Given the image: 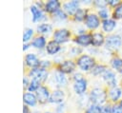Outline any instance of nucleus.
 Wrapping results in <instances>:
<instances>
[{"mask_svg": "<svg viewBox=\"0 0 122 113\" xmlns=\"http://www.w3.org/2000/svg\"><path fill=\"white\" fill-rule=\"evenodd\" d=\"M106 98H107V94L103 89L100 88H94L92 90L91 95H90V99L92 101V103H93L96 105L102 104L106 102Z\"/></svg>", "mask_w": 122, "mask_h": 113, "instance_id": "obj_1", "label": "nucleus"}, {"mask_svg": "<svg viewBox=\"0 0 122 113\" xmlns=\"http://www.w3.org/2000/svg\"><path fill=\"white\" fill-rule=\"evenodd\" d=\"M77 64L82 70H90L94 66V60L89 55H82L78 60Z\"/></svg>", "mask_w": 122, "mask_h": 113, "instance_id": "obj_2", "label": "nucleus"}, {"mask_svg": "<svg viewBox=\"0 0 122 113\" xmlns=\"http://www.w3.org/2000/svg\"><path fill=\"white\" fill-rule=\"evenodd\" d=\"M121 44H122V41H121V38L118 35H111L106 40L107 48H110V49L119 48Z\"/></svg>", "mask_w": 122, "mask_h": 113, "instance_id": "obj_3", "label": "nucleus"}, {"mask_svg": "<svg viewBox=\"0 0 122 113\" xmlns=\"http://www.w3.org/2000/svg\"><path fill=\"white\" fill-rule=\"evenodd\" d=\"M30 75L34 79V80H37L39 82L41 81H45L47 79V76H48V72L45 68H42V67H36V68H33L30 70Z\"/></svg>", "mask_w": 122, "mask_h": 113, "instance_id": "obj_4", "label": "nucleus"}, {"mask_svg": "<svg viewBox=\"0 0 122 113\" xmlns=\"http://www.w3.org/2000/svg\"><path fill=\"white\" fill-rule=\"evenodd\" d=\"M70 35H71V33H70V31H69L68 29H65V28H63V29H58V30H56V31L54 32V34H53V39H54V41L57 42L58 44H59V43H64V42L68 41Z\"/></svg>", "mask_w": 122, "mask_h": 113, "instance_id": "obj_5", "label": "nucleus"}, {"mask_svg": "<svg viewBox=\"0 0 122 113\" xmlns=\"http://www.w3.org/2000/svg\"><path fill=\"white\" fill-rule=\"evenodd\" d=\"M36 98L39 103L44 104L46 103L50 98H49V91L45 86H40L38 90L36 91Z\"/></svg>", "mask_w": 122, "mask_h": 113, "instance_id": "obj_6", "label": "nucleus"}, {"mask_svg": "<svg viewBox=\"0 0 122 113\" xmlns=\"http://www.w3.org/2000/svg\"><path fill=\"white\" fill-rule=\"evenodd\" d=\"M25 62L26 64L30 66V67H34L36 68L38 66H40V61L38 60V58L33 54V53H29L26 55L25 57Z\"/></svg>", "mask_w": 122, "mask_h": 113, "instance_id": "obj_7", "label": "nucleus"}, {"mask_svg": "<svg viewBox=\"0 0 122 113\" xmlns=\"http://www.w3.org/2000/svg\"><path fill=\"white\" fill-rule=\"evenodd\" d=\"M85 22H86V26L90 28H95L99 26V19L95 14L87 15Z\"/></svg>", "mask_w": 122, "mask_h": 113, "instance_id": "obj_8", "label": "nucleus"}, {"mask_svg": "<svg viewBox=\"0 0 122 113\" xmlns=\"http://www.w3.org/2000/svg\"><path fill=\"white\" fill-rule=\"evenodd\" d=\"M74 63L71 61H65L64 63L60 64L59 71L62 73H71L74 69Z\"/></svg>", "mask_w": 122, "mask_h": 113, "instance_id": "obj_9", "label": "nucleus"}, {"mask_svg": "<svg viewBox=\"0 0 122 113\" xmlns=\"http://www.w3.org/2000/svg\"><path fill=\"white\" fill-rule=\"evenodd\" d=\"M59 8H60V3L58 0H51L47 2L45 5V10L48 12L55 13L57 10H59Z\"/></svg>", "mask_w": 122, "mask_h": 113, "instance_id": "obj_10", "label": "nucleus"}, {"mask_svg": "<svg viewBox=\"0 0 122 113\" xmlns=\"http://www.w3.org/2000/svg\"><path fill=\"white\" fill-rule=\"evenodd\" d=\"M103 78L104 80L111 85V86H113L115 87V85H116V79H115V75L112 71L111 70H106L104 73H103Z\"/></svg>", "mask_w": 122, "mask_h": 113, "instance_id": "obj_11", "label": "nucleus"}, {"mask_svg": "<svg viewBox=\"0 0 122 113\" xmlns=\"http://www.w3.org/2000/svg\"><path fill=\"white\" fill-rule=\"evenodd\" d=\"M73 89L77 94L84 93L87 89V81L85 79L80 80V81H76L73 85Z\"/></svg>", "mask_w": 122, "mask_h": 113, "instance_id": "obj_12", "label": "nucleus"}, {"mask_svg": "<svg viewBox=\"0 0 122 113\" xmlns=\"http://www.w3.org/2000/svg\"><path fill=\"white\" fill-rule=\"evenodd\" d=\"M74 42H76L77 44H79L81 46H88V45L92 44V35L81 34L74 39Z\"/></svg>", "mask_w": 122, "mask_h": 113, "instance_id": "obj_13", "label": "nucleus"}, {"mask_svg": "<svg viewBox=\"0 0 122 113\" xmlns=\"http://www.w3.org/2000/svg\"><path fill=\"white\" fill-rule=\"evenodd\" d=\"M64 9H65V10H66L69 14H71V15L75 14V12H76L77 9H78V2H77V1H71V2H68V3H66V4L64 5Z\"/></svg>", "mask_w": 122, "mask_h": 113, "instance_id": "obj_14", "label": "nucleus"}, {"mask_svg": "<svg viewBox=\"0 0 122 113\" xmlns=\"http://www.w3.org/2000/svg\"><path fill=\"white\" fill-rule=\"evenodd\" d=\"M30 12L32 14V21L36 22L39 20L44 19V14L40 9H38L36 6H31L30 7Z\"/></svg>", "mask_w": 122, "mask_h": 113, "instance_id": "obj_15", "label": "nucleus"}, {"mask_svg": "<svg viewBox=\"0 0 122 113\" xmlns=\"http://www.w3.org/2000/svg\"><path fill=\"white\" fill-rule=\"evenodd\" d=\"M64 99V93L61 90H55L50 97L49 101L51 103H55V104H60L62 103Z\"/></svg>", "mask_w": 122, "mask_h": 113, "instance_id": "obj_16", "label": "nucleus"}, {"mask_svg": "<svg viewBox=\"0 0 122 113\" xmlns=\"http://www.w3.org/2000/svg\"><path fill=\"white\" fill-rule=\"evenodd\" d=\"M46 48H47V51H48L49 54H55L60 49V46L57 42H55L53 40V41H51V42L48 43Z\"/></svg>", "mask_w": 122, "mask_h": 113, "instance_id": "obj_17", "label": "nucleus"}, {"mask_svg": "<svg viewBox=\"0 0 122 113\" xmlns=\"http://www.w3.org/2000/svg\"><path fill=\"white\" fill-rule=\"evenodd\" d=\"M23 101H24L27 104H29V105H35V104H36V102H37V98H36V96H35L34 94L28 92V93H25V94H24V96H23Z\"/></svg>", "mask_w": 122, "mask_h": 113, "instance_id": "obj_18", "label": "nucleus"}, {"mask_svg": "<svg viewBox=\"0 0 122 113\" xmlns=\"http://www.w3.org/2000/svg\"><path fill=\"white\" fill-rule=\"evenodd\" d=\"M104 43V36L101 33H94L92 35V44L95 47H99Z\"/></svg>", "mask_w": 122, "mask_h": 113, "instance_id": "obj_19", "label": "nucleus"}, {"mask_svg": "<svg viewBox=\"0 0 122 113\" xmlns=\"http://www.w3.org/2000/svg\"><path fill=\"white\" fill-rule=\"evenodd\" d=\"M31 45L36 48H43L46 46V39L43 36H39L33 39L31 42Z\"/></svg>", "mask_w": 122, "mask_h": 113, "instance_id": "obj_20", "label": "nucleus"}, {"mask_svg": "<svg viewBox=\"0 0 122 113\" xmlns=\"http://www.w3.org/2000/svg\"><path fill=\"white\" fill-rule=\"evenodd\" d=\"M115 27V21L112 19H107L103 21V29L107 32L112 31Z\"/></svg>", "mask_w": 122, "mask_h": 113, "instance_id": "obj_21", "label": "nucleus"}, {"mask_svg": "<svg viewBox=\"0 0 122 113\" xmlns=\"http://www.w3.org/2000/svg\"><path fill=\"white\" fill-rule=\"evenodd\" d=\"M121 96V89L118 87H112L110 91V97L112 101H117L119 97Z\"/></svg>", "mask_w": 122, "mask_h": 113, "instance_id": "obj_22", "label": "nucleus"}, {"mask_svg": "<svg viewBox=\"0 0 122 113\" xmlns=\"http://www.w3.org/2000/svg\"><path fill=\"white\" fill-rule=\"evenodd\" d=\"M55 80H56V82L59 85H65L67 84V80H66V77H65L64 73H62L60 71L55 73Z\"/></svg>", "mask_w": 122, "mask_h": 113, "instance_id": "obj_23", "label": "nucleus"}, {"mask_svg": "<svg viewBox=\"0 0 122 113\" xmlns=\"http://www.w3.org/2000/svg\"><path fill=\"white\" fill-rule=\"evenodd\" d=\"M51 30V26L49 24H41L37 27L38 33H49Z\"/></svg>", "mask_w": 122, "mask_h": 113, "instance_id": "obj_24", "label": "nucleus"}, {"mask_svg": "<svg viewBox=\"0 0 122 113\" xmlns=\"http://www.w3.org/2000/svg\"><path fill=\"white\" fill-rule=\"evenodd\" d=\"M86 12H87V10L82 9H78L77 11H76L75 14H74L75 20H77V21H82V20H84L85 18H87Z\"/></svg>", "mask_w": 122, "mask_h": 113, "instance_id": "obj_25", "label": "nucleus"}, {"mask_svg": "<svg viewBox=\"0 0 122 113\" xmlns=\"http://www.w3.org/2000/svg\"><path fill=\"white\" fill-rule=\"evenodd\" d=\"M112 65L113 68H115L118 72L122 73V59H119V58L113 59L112 62Z\"/></svg>", "mask_w": 122, "mask_h": 113, "instance_id": "obj_26", "label": "nucleus"}, {"mask_svg": "<svg viewBox=\"0 0 122 113\" xmlns=\"http://www.w3.org/2000/svg\"><path fill=\"white\" fill-rule=\"evenodd\" d=\"M39 87H40V85H39V81L32 79L31 82L29 84L28 89H29L30 91H37Z\"/></svg>", "mask_w": 122, "mask_h": 113, "instance_id": "obj_27", "label": "nucleus"}, {"mask_svg": "<svg viewBox=\"0 0 122 113\" xmlns=\"http://www.w3.org/2000/svg\"><path fill=\"white\" fill-rule=\"evenodd\" d=\"M101 110H102V107H100V105L92 104L87 109L86 113H101Z\"/></svg>", "mask_w": 122, "mask_h": 113, "instance_id": "obj_28", "label": "nucleus"}, {"mask_svg": "<svg viewBox=\"0 0 122 113\" xmlns=\"http://www.w3.org/2000/svg\"><path fill=\"white\" fill-rule=\"evenodd\" d=\"M32 34H33V30L31 28H26L25 31H24V34H23V41L28 42L31 38Z\"/></svg>", "mask_w": 122, "mask_h": 113, "instance_id": "obj_29", "label": "nucleus"}, {"mask_svg": "<svg viewBox=\"0 0 122 113\" xmlns=\"http://www.w3.org/2000/svg\"><path fill=\"white\" fill-rule=\"evenodd\" d=\"M105 71H106V68H105V66H94V67L92 68V72L94 75L102 74V73H104Z\"/></svg>", "mask_w": 122, "mask_h": 113, "instance_id": "obj_30", "label": "nucleus"}, {"mask_svg": "<svg viewBox=\"0 0 122 113\" xmlns=\"http://www.w3.org/2000/svg\"><path fill=\"white\" fill-rule=\"evenodd\" d=\"M113 17L116 18V19L122 18V4H120L119 6L116 7V9L113 12Z\"/></svg>", "mask_w": 122, "mask_h": 113, "instance_id": "obj_31", "label": "nucleus"}, {"mask_svg": "<svg viewBox=\"0 0 122 113\" xmlns=\"http://www.w3.org/2000/svg\"><path fill=\"white\" fill-rule=\"evenodd\" d=\"M54 15H55V17L56 18H58V19H60V20H64V19H66L67 18V16H66V14L64 13V11H62V10H57L55 13H54Z\"/></svg>", "mask_w": 122, "mask_h": 113, "instance_id": "obj_32", "label": "nucleus"}, {"mask_svg": "<svg viewBox=\"0 0 122 113\" xmlns=\"http://www.w3.org/2000/svg\"><path fill=\"white\" fill-rule=\"evenodd\" d=\"M98 14H99V16H100L101 18L107 20V18H108V11H107V9H100L99 12H98Z\"/></svg>", "mask_w": 122, "mask_h": 113, "instance_id": "obj_33", "label": "nucleus"}, {"mask_svg": "<svg viewBox=\"0 0 122 113\" xmlns=\"http://www.w3.org/2000/svg\"><path fill=\"white\" fill-rule=\"evenodd\" d=\"M111 113H122V107L120 105H114L113 107H112Z\"/></svg>", "mask_w": 122, "mask_h": 113, "instance_id": "obj_34", "label": "nucleus"}, {"mask_svg": "<svg viewBox=\"0 0 122 113\" xmlns=\"http://www.w3.org/2000/svg\"><path fill=\"white\" fill-rule=\"evenodd\" d=\"M111 111H112V108L110 106H105V107H102L101 113H111Z\"/></svg>", "mask_w": 122, "mask_h": 113, "instance_id": "obj_35", "label": "nucleus"}, {"mask_svg": "<svg viewBox=\"0 0 122 113\" xmlns=\"http://www.w3.org/2000/svg\"><path fill=\"white\" fill-rule=\"evenodd\" d=\"M74 80H75V82H76V81H80V80H83V77H82L81 74L77 73V74L74 75Z\"/></svg>", "mask_w": 122, "mask_h": 113, "instance_id": "obj_36", "label": "nucleus"}, {"mask_svg": "<svg viewBox=\"0 0 122 113\" xmlns=\"http://www.w3.org/2000/svg\"><path fill=\"white\" fill-rule=\"evenodd\" d=\"M108 3L110 5H112V6H116V5L119 4V1H117V0H111V1H108Z\"/></svg>", "mask_w": 122, "mask_h": 113, "instance_id": "obj_37", "label": "nucleus"}, {"mask_svg": "<svg viewBox=\"0 0 122 113\" xmlns=\"http://www.w3.org/2000/svg\"><path fill=\"white\" fill-rule=\"evenodd\" d=\"M95 4H96L97 6H100V7H102V8H103V7H105V5H106V4H108V2H105V1H104V2H99V1H96V2H95Z\"/></svg>", "mask_w": 122, "mask_h": 113, "instance_id": "obj_38", "label": "nucleus"}, {"mask_svg": "<svg viewBox=\"0 0 122 113\" xmlns=\"http://www.w3.org/2000/svg\"><path fill=\"white\" fill-rule=\"evenodd\" d=\"M23 83H24V87H27V85H28V80H27V78H24ZM28 86H29V85H28Z\"/></svg>", "mask_w": 122, "mask_h": 113, "instance_id": "obj_39", "label": "nucleus"}, {"mask_svg": "<svg viewBox=\"0 0 122 113\" xmlns=\"http://www.w3.org/2000/svg\"><path fill=\"white\" fill-rule=\"evenodd\" d=\"M23 112H24V113H29V109H28V107H27L26 105H25L24 108H23Z\"/></svg>", "mask_w": 122, "mask_h": 113, "instance_id": "obj_40", "label": "nucleus"}, {"mask_svg": "<svg viewBox=\"0 0 122 113\" xmlns=\"http://www.w3.org/2000/svg\"><path fill=\"white\" fill-rule=\"evenodd\" d=\"M29 46H30L29 44H25V45L23 46V50H26L27 48H29Z\"/></svg>", "mask_w": 122, "mask_h": 113, "instance_id": "obj_41", "label": "nucleus"}, {"mask_svg": "<svg viewBox=\"0 0 122 113\" xmlns=\"http://www.w3.org/2000/svg\"><path fill=\"white\" fill-rule=\"evenodd\" d=\"M120 106H121V107H122V101H121V102H120Z\"/></svg>", "mask_w": 122, "mask_h": 113, "instance_id": "obj_42", "label": "nucleus"}, {"mask_svg": "<svg viewBox=\"0 0 122 113\" xmlns=\"http://www.w3.org/2000/svg\"><path fill=\"white\" fill-rule=\"evenodd\" d=\"M31 113H39V112H36V111H34V112H31Z\"/></svg>", "mask_w": 122, "mask_h": 113, "instance_id": "obj_43", "label": "nucleus"}, {"mask_svg": "<svg viewBox=\"0 0 122 113\" xmlns=\"http://www.w3.org/2000/svg\"><path fill=\"white\" fill-rule=\"evenodd\" d=\"M58 113H61V112H59V111H58Z\"/></svg>", "mask_w": 122, "mask_h": 113, "instance_id": "obj_44", "label": "nucleus"}, {"mask_svg": "<svg viewBox=\"0 0 122 113\" xmlns=\"http://www.w3.org/2000/svg\"><path fill=\"white\" fill-rule=\"evenodd\" d=\"M46 113H50V112H46Z\"/></svg>", "mask_w": 122, "mask_h": 113, "instance_id": "obj_45", "label": "nucleus"}]
</instances>
